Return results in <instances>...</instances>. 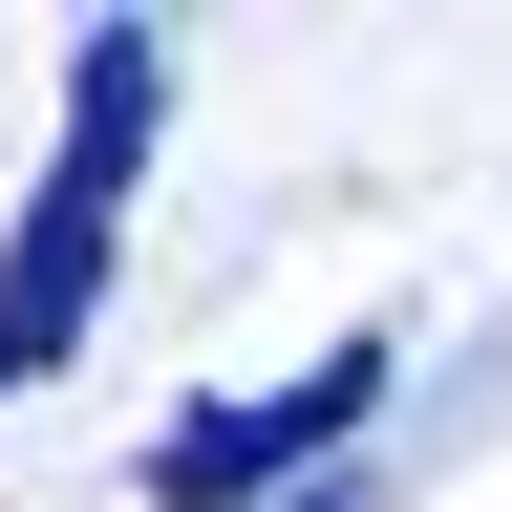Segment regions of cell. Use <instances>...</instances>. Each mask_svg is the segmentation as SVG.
Masks as SVG:
<instances>
[{
	"label": "cell",
	"mask_w": 512,
	"mask_h": 512,
	"mask_svg": "<svg viewBox=\"0 0 512 512\" xmlns=\"http://www.w3.org/2000/svg\"><path fill=\"white\" fill-rule=\"evenodd\" d=\"M278 512H363V491H278Z\"/></svg>",
	"instance_id": "3"
},
{
	"label": "cell",
	"mask_w": 512,
	"mask_h": 512,
	"mask_svg": "<svg viewBox=\"0 0 512 512\" xmlns=\"http://www.w3.org/2000/svg\"><path fill=\"white\" fill-rule=\"evenodd\" d=\"M384 384H406V342L363 320V342H320L299 384H235V406H192V427H150V470H128V491H150V512H278V491L320 470V448H342V427L384 406Z\"/></svg>",
	"instance_id": "2"
},
{
	"label": "cell",
	"mask_w": 512,
	"mask_h": 512,
	"mask_svg": "<svg viewBox=\"0 0 512 512\" xmlns=\"http://www.w3.org/2000/svg\"><path fill=\"white\" fill-rule=\"evenodd\" d=\"M150 128H171V22H86L64 43V150L0 235V406L86 363L107 320V256H128V192H150Z\"/></svg>",
	"instance_id": "1"
}]
</instances>
